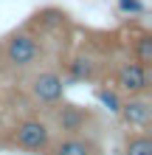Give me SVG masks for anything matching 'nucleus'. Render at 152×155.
<instances>
[{
  "label": "nucleus",
  "mask_w": 152,
  "mask_h": 155,
  "mask_svg": "<svg viewBox=\"0 0 152 155\" xmlns=\"http://www.w3.org/2000/svg\"><path fill=\"white\" fill-rule=\"evenodd\" d=\"M96 96H99V102L102 104H110V110H118V104H121V93L118 90H107V87H99L96 90Z\"/></svg>",
  "instance_id": "9b49d317"
},
{
  "label": "nucleus",
  "mask_w": 152,
  "mask_h": 155,
  "mask_svg": "<svg viewBox=\"0 0 152 155\" xmlns=\"http://www.w3.org/2000/svg\"><path fill=\"white\" fill-rule=\"evenodd\" d=\"M85 121H87V113L79 104H62V107H57V113H53V124H57V130L65 133V135H73L79 130H85Z\"/></svg>",
  "instance_id": "423d86ee"
},
{
  "label": "nucleus",
  "mask_w": 152,
  "mask_h": 155,
  "mask_svg": "<svg viewBox=\"0 0 152 155\" xmlns=\"http://www.w3.org/2000/svg\"><path fill=\"white\" fill-rule=\"evenodd\" d=\"M113 87L121 96H138V93H149V65H141L138 59H127L115 68L113 76Z\"/></svg>",
  "instance_id": "7ed1b4c3"
},
{
  "label": "nucleus",
  "mask_w": 152,
  "mask_h": 155,
  "mask_svg": "<svg viewBox=\"0 0 152 155\" xmlns=\"http://www.w3.org/2000/svg\"><path fill=\"white\" fill-rule=\"evenodd\" d=\"M70 76L79 82H93L96 79V62L90 57H73L70 62Z\"/></svg>",
  "instance_id": "1a4fd4ad"
},
{
  "label": "nucleus",
  "mask_w": 152,
  "mask_h": 155,
  "mask_svg": "<svg viewBox=\"0 0 152 155\" xmlns=\"http://www.w3.org/2000/svg\"><path fill=\"white\" fill-rule=\"evenodd\" d=\"M31 96L37 99L40 104H59L62 96H65V79H62L57 71H40L37 76L31 79Z\"/></svg>",
  "instance_id": "20e7f679"
},
{
  "label": "nucleus",
  "mask_w": 152,
  "mask_h": 155,
  "mask_svg": "<svg viewBox=\"0 0 152 155\" xmlns=\"http://www.w3.org/2000/svg\"><path fill=\"white\" fill-rule=\"evenodd\" d=\"M3 57L11 68H31L34 62H40L42 57V45L31 31H14L8 34L3 42Z\"/></svg>",
  "instance_id": "f257e3e1"
},
{
  "label": "nucleus",
  "mask_w": 152,
  "mask_h": 155,
  "mask_svg": "<svg viewBox=\"0 0 152 155\" xmlns=\"http://www.w3.org/2000/svg\"><path fill=\"white\" fill-rule=\"evenodd\" d=\"M118 8L130 12V14H144V3L141 0H118Z\"/></svg>",
  "instance_id": "f8f14e48"
},
{
  "label": "nucleus",
  "mask_w": 152,
  "mask_h": 155,
  "mask_svg": "<svg viewBox=\"0 0 152 155\" xmlns=\"http://www.w3.org/2000/svg\"><path fill=\"white\" fill-rule=\"evenodd\" d=\"M132 59H138L141 65H152V34L141 31L135 40V48H132Z\"/></svg>",
  "instance_id": "9d476101"
},
{
  "label": "nucleus",
  "mask_w": 152,
  "mask_h": 155,
  "mask_svg": "<svg viewBox=\"0 0 152 155\" xmlns=\"http://www.w3.org/2000/svg\"><path fill=\"white\" fill-rule=\"evenodd\" d=\"M11 144L25 150V152L40 155V152H45L51 147V127L42 121V118H25V121H20L14 127Z\"/></svg>",
  "instance_id": "f03ea898"
},
{
  "label": "nucleus",
  "mask_w": 152,
  "mask_h": 155,
  "mask_svg": "<svg viewBox=\"0 0 152 155\" xmlns=\"http://www.w3.org/2000/svg\"><path fill=\"white\" fill-rule=\"evenodd\" d=\"M115 113L121 116V121L127 124V127L147 130V127H149V113H152V107H149L147 93H138V96H124Z\"/></svg>",
  "instance_id": "39448f33"
},
{
  "label": "nucleus",
  "mask_w": 152,
  "mask_h": 155,
  "mask_svg": "<svg viewBox=\"0 0 152 155\" xmlns=\"http://www.w3.org/2000/svg\"><path fill=\"white\" fill-rule=\"evenodd\" d=\"M124 155H152V138L147 130L132 133L127 141H124Z\"/></svg>",
  "instance_id": "6e6552de"
},
{
  "label": "nucleus",
  "mask_w": 152,
  "mask_h": 155,
  "mask_svg": "<svg viewBox=\"0 0 152 155\" xmlns=\"http://www.w3.org/2000/svg\"><path fill=\"white\" fill-rule=\"evenodd\" d=\"M51 155H99V147L90 138H82L79 133H73V135H65V138H59L53 144Z\"/></svg>",
  "instance_id": "0eeeda50"
}]
</instances>
